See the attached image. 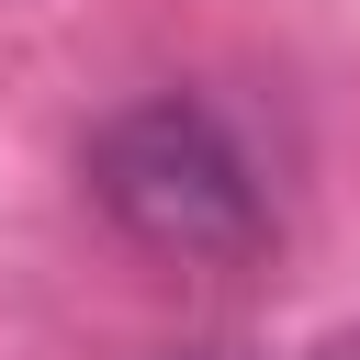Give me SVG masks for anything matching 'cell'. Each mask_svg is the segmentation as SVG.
<instances>
[{"instance_id":"7a4b0ae2","label":"cell","mask_w":360,"mask_h":360,"mask_svg":"<svg viewBox=\"0 0 360 360\" xmlns=\"http://www.w3.org/2000/svg\"><path fill=\"white\" fill-rule=\"evenodd\" d=\"M169 360H259V349H236V338H202V349H169Z\"/></svg>"},{"instance_id":"6da1fadb","label":"cell","mask_w":360,"mask_h":360,"mask_svg":"<svg viewBox=\"0 0 360 360\" xmlns=\"http://www.w3.org/2000/svg\"><path fill=\"white\" fill-rule=\"evenodd\" d=\"M79 169H90V202H101L146 259L236 270V259H259V236H270L259 158H248V135H236L202 90H146V101L101 112V135H90Z\"/></svg>"}]
</instances>
